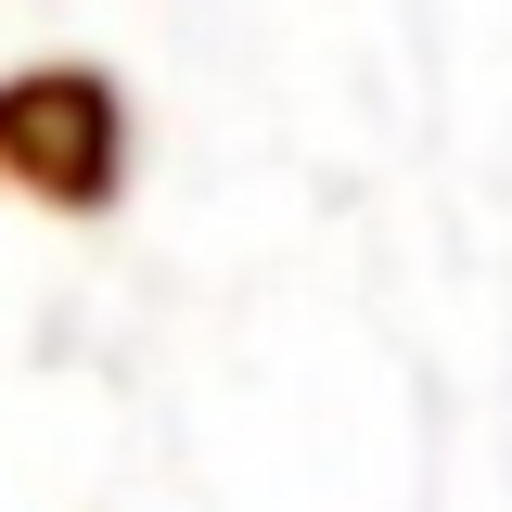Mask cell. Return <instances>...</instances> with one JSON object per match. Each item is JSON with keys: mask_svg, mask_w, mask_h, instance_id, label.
Returning <instances> with one entry per match:
<instances>
[{"mask_svg": "<svg viewBox=\"0 0 512 512\" xmlns=\"http://www.w3.org/2000/svg\"><path fill=\"white\" fill-rule=\"evenodd\" d=\"M0 180L52 192V205H103L116 192V90L77 77V64H39L0 90Z\"/></svg>", "mask_w": 512, "mask_h": 512, "instance_id": "cell-1", "label": "cell"}]
</instances>
